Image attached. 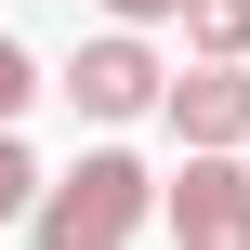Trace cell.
Instances as JSON below:
<instances>
[{"instance_id": "6da1fadb", "label": "cell", "mask_w": 250, "mask_h": 250, "mask_svg": "<svg viewBox=\"0 0 250 250\" xmlns=\"http://www.w3.org/2000/svg\"><path fill=\"white\" fill-rule=\"evenodd\" d=\"M145 224H158V171L132 145H79L66 171H40V211H26L40 250H132Z\"/></svg>"}, {"instance_id": "7a4b0ae2", "label": "cell", "mask_w": 250, "mask_h": 250, "mask_svg": "<svg viewBox=\"0 0 250 250\" xmlns=\"http://www.w3.org/2000/svg\"><path fill=\"white\" fill-rule=\"evenodd\" d=\"M92 132H132V119H158V92H171V66H158V40H119V26H92L79 53H66V79H53Z\"/></svg>"}, {"instance_id": "3957f363", "label": "cell", "mask_w": 250, "mask_h": 250, "mask_svg": "<svg viewBox=\"0 0 250 250\" xmlns=\"http://www.w3.org/2000/svg\"><path fill=\"white\" fill-rule=\"evenodd\" d=\"M158 224L171 250H250V158H185L158 185Z\"/></svg>"}, {"instance_id": "277c9868", "label": "cell", "mask_w": 250, "mask_h": 250, "mask_svg": "<svg viewBox=\"0 0 250 250\" xmlns=\"http://www.w3.org/2000/svg\"><path fill=\"white\" fill-rule=\"evenodd\" d=\"M158 119L185 132V158H250V66H185Z\"/></svg>"}, {"instance_id": "5b68a950", "label": "cell", "mask_w": 250, "mask_h": 250, "mask_svg": "<svg viewBox=\"0 0 250 250\" xmlns=\"http://www.w3.org/2000/svg\"><path fill=\"white\" fill-rule=\"evenodd\" d=\"M185 53L198 66H250V0H185Z\"/></svg>"}, {"instance_id": "8992f818", "label": "cell", "mask_w": 250, "mask_h": 250, "mask_svg": "<svg viewBox=\"0 0 250 250\" xmlns=\"http://www.w3.org/2000/svg\"><path fill=\"white\" fill-rule=\"evenodd\" d=\"M26 105H40V53H26V40H13V26H0V132H13V119H26Z\"/></svg>"}, {"instance_id": "52a82bcc", "label": "cell", "mask_w": 250, "mask_h": 250, "mask_svg": "<svg viewBox=\"0 0 250 250\" xmlns=\"http://www.w3.org/2000/svg\"><path fill=\"white\" fill-rule=\"evenodd\" d=\"M26 211H40V158L0 132V224H26Z\"/></svg>"}, {"instance_id": "ba28073f", "label": "cell", "mask_w": 250, "mask_h": 250, "mask_svg": "<svg viewBox=\"0 0 250 250\" xmlns=\"http://www.w3.org/2000/svg\"><path fill=\"white\" fill-rule=\"evenodd\" d=\"M105 26H119V40H145V26H185V0H105Z\"/></svg>"}]
</instances>
